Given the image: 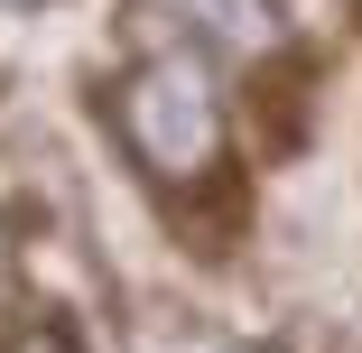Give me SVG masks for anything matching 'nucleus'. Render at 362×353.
Wrapping results in <instances>:
<instances>
[{
	"instance_id": "nucleus-2",
	"label": "nucleus",
	"mask_w": 362,
	"mask_h": 353,
	"mask_svg": "<svg viewBox=\"0 0 362 353\" xmlns=\"http://www.w3.org/2000/svg\"><path fill=\"white\" fill-rule=\"evenodd\" d=\"M139 10H177V28L195 37V56L204 47H269V0H139Z\"/></svg>"
},
{
	"instance_id": "nucleus-4",
	"label": "nucleus",
	"mask_w": 362,
	"mask_h": 353,
	"mask_svg": "<svg viewBox=\"0 0 362 353\" xmlns=\"http://www.w3.org/2000/svg\"><path fill=\"white\" fill-rule=\"evenodd\" d=\"M10 10H37V0H10Z\"/></svg>"
},
{
	"instance_id": "nucleus-1",
	"label": "nucleus",
	"mask_w": 362,
	"mask_h": 353,
	"mask_svg": "<svg viewBox=\"0 0 362 353\" xmlns=\"http://www.w3.org/2000/svg\"><path fill=\"white\" fill-rule=\"evenodd\" d=\"M112 130L149 186H214L223 177V93L195 47H158L112 84Z\"/></svg>"
},
{
	"instance_id": "nucleus-3",
	"label": "nucleus",
	"mask_w": 362,
	"mask_h": 353,
	"mask_svg": "<svg viewBox=\"0 0 362 353\" xmlns=\"http://www.w3.org/2000/svg\"><path fill=\"white\" fill-rule=\"evenodd\" d=\"M10 353H75V335H65V325H19Z\"/></svg>"
},
{
	"instance_id": "nucleus-5",
	"label": "nucleus",
	"mask_w": 362,
	"mask_h": 353,
	"mask_svg": "<svg viewBox=\"0 0 362 353\" xmlns=\"http://www.w3.org/2000/svg\"><path fill=\"white\" fill-rule=\"evenodd\" d=\"M0 270H10V251H0Z\"/></svg>"
}]
</instances>
